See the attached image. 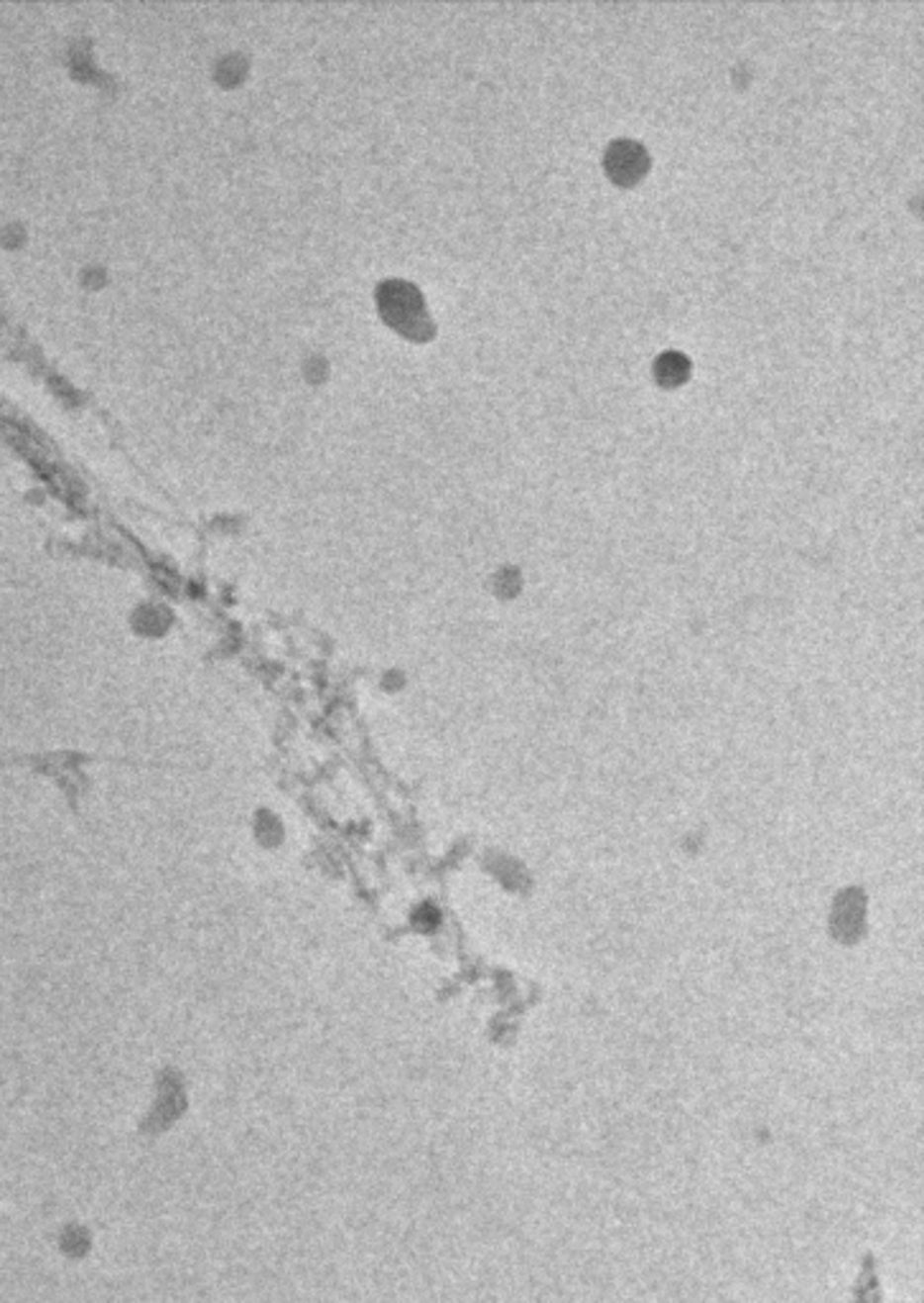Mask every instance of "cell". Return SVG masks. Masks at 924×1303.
I'll use <instances>...</instances> for the list:
<instances>
[{"label": "cell", "instance_id": "cell-1", "mask_svg": "<svg viewBox=\"0 0 924 1303\" xmlns=\"http://www.w3.org/2000/svg\"><path fill=\"white\" fill-rule=\"evenodd\" d=\"M380 311L385 322L400 333H406L416 341H428L433 336V322L423 306V296L411 283L403 280H388L382 283L380 293Z\"/></svg>", "mask_w": 924, "mask_h": 1303}, {"label": "cell", "instance_id": "cell-2", "mask_svg": "<svg viewBox=\"0 0 924 1303\" xmlns=\"http://www.w3.org/2000/svg\"><path fill=\"white\" fill-rule=\"evenodd\" d=\"M652 168V158L647 153L642 143L637 140H626V138H619L614 143L608 145L606 153H603V171L611 179V184L621 186V189H634L639 181L650 173Z\"/></svg>", "mask_w": 924, "mask_h": 1303}, {"label": "cell", "instance_id": "cell-3", "mask_svg": "<svg viewBox=\"0 0 924 1303\" xmlns=\"http://www.w3.org/2000/svg\"><path fill=\"white\" fill-rule=\"evenodd\" d=\"M691 372L693 364L683 351H662L660 357L655 359V367H652L655 382L662 390H678L680 385H686L691 380Z\"/></svg>", "mask_w": 924, "mask_h": 1303}, {"label": "cell", "instance_id": "cell-4", "mask_svg": "<svg viewBox=\"0 0 924 1303\" xmlns=\"http://www.w3.org/2000/svg\"><path fill=\"white\" fill-rule=\"evenodd\" d=\"M168 619H171V616H168L163 608L140 606L136 613H133V626H136V631L140 637L155 639L161 637V634H166V629L171 626V621Z\"/></svg>", "mask_w": 924, "mask_h": 1303}, {"label": "cell", "instance_id": "cell-5", "mask_svg": "<svg viewBox=\"0 0 924 1303\" xmlns=\"http://www.w3.org/2000/svg\"><path fill=\"white\" fill-rule=\"evenodd\" d=\"M252 830H255V838L260 840L263 848H278L283 843V835H286L281 817L270 812V809L257 812L255 820H252Z\"/></svg>", "mask_w": 924, "mask_h": 1303}]
</instances>
